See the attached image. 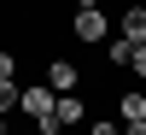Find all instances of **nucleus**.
I'll use <instances>...</instances> for the list:
<instances>
[{"mask_svg":"<svg viewBox=\"0 0 146 135\" xmlns=\"http://www.w3.org/2000/svg\"><path fill=\"white\" fill-rule=\"evenodd\" d=\"M70 35L82 47H100V41H111V24H105V12H76L70 18Z\"/></svg>","mask_w":146,"mask_h":135,"instance_id":"2","label":"nucleus"},{"mask_svg":"<svg viewBox=\"0 0 146 135\" xmlns=\"http://www.w3.org/2000/svg\"><path fill=\"white\" fill-rule=\"evenodd\" d=\"M129 71H135V77H146V47H135V65H129Z\"/></svg>","mask_w":146,"mask_h":135,"instance_id":"11","label":"nucleus"},{"mask_svg":"<svg viewBox=\"0 0 146 135\" xmlns=\"http://www.w3.org/2000/svg\"><path fill=\"white\" fill-rule=\"evenodd\" d=\"M117 35H123L129 47H146V6H140V0L123 12V18H117Z\"/></svg>","mask_w":146,"mask_h":135,"instance_id":"4","label":"nucleus"},{"mask_svg":"<svg viewBox=\"0 0 146 135\" xmlns=\"http://www.w3.org/2000/svg\"><path fill=\"white\" fill-rule=\"evenodd\" d=\"M117 112H123V124H146V94H123Z\"/></svg>","mask_w":146,"mask_h":135,"instance_id":"6","label":"nucleus"},{"mask_svg":"<svg viewBox=\"0 0 146 135\" xmlns=\"http://www.w3.org/2000/svg\"><path fill=\"white\" fill-rule=\"evenodd\" d=\"M105 59H111V65H135V47H129L123 35H111V41H105Z\"/></svg>","mask_w":146,"mask_h":135,"instance_id":"7","label":"nucleus"},{"mask_svg":"<svg viewBox=\"0 0 146 135\" xmlns=\"http://www.w3.org/2000/svg\"><path fill=\"white\" fill-rule=\"evenodd\" d=\"M123 135H146V124H129V129H123Z\"/></svg>","mask_w":146,"mask_h":135,"instance_id":"13","label":"nucleus"},{"mask_svg":"<svg viewBox=\"0 0 146 135\" xmlns=\"http://www.w3.org/2000/svg\"><path fill=\"white\" fill-rule=\"evenodd\" d=\"M0 135H6V118H0Z\"/></svg>","mask_w":146,"mask_h":135,"instance_id":"14","label":"nucleus"},{"mask_svg":"<svg viewBox=\"0 0 146 135\" xmlns=\"http://www.w3.org/2000/svg\"><path fill=\"white\" fill-rule=\"evenodd\" d=\"M70 124H88V106H82V94H58V129Z\"/></svg>","mask_w":146,"mask_h":135,"instance_id":"5","label":"nucleus"},{"mask_svg":"<svg viewBox=\"0 0 146 135\" xmlns=\"http://www.w3.org/2000/svg\"><path fill=\"white\" fill-rule=\"evenodd\" d=\"M12 106H23V88H18L12 77H0V118H6Z\"/></svg>","mask_w":146,"mask_h":135,"instance_id":"8","label":"nucleus"},{"mask_svg":"<svg viewBox=\"0 0 146 135\" xmlns=\"http://www.w3.org/2000/svg\"><path fill=\"white\" fill-rule=\"evenodd\" d=\"M12 71H18V53H6V47H0V77H12Z\"/></svg>","mask_w":146,"mask_h":135,"instance_id":"9","label":"nucleus"},{"mask_svg":"<svg viewBox=\"0 0 146 135\" xmlns=\"http://www.w3.org/2000/svg\"><path fill=\"white\" fill-rule=\"evenodd\" d=\"M88 135H117V124H105V118H94V129Z\"/></svg>","mask_w":146,"mask_h":135,"instance_id":"10","label":"nucleus"},{"mask_svg":"<svg viewBox=\"0 0 146 135\" xmlns=\"http://www.w3.org/2000/svg\"><path fill=\"white\" fill-rule=\"evenodd\" d=\"M47 88L53 94H76L82 88V71L70 65V59H47Z\"/></svg>","mask_w":146,"mask_h":135,"instance_id":"3","label":"nucleus"},{"mask_svg":"<svg viewBox=\"0 0 146 135\" xmlns=\"http://www.w3.org/2000/svg\"><path fill=\"white\" fill-rule=\"evenodd\" d=\"M18 112L29 118V124L41 129V135H53V129H58V94L47 88V82H29V88H23V106H18Z\"/></svg>","mask_w":146,"mask_h":135,"instance_id":"1","label":"nucleus"},{"mask_svg":"<svg viewBox=\"0 0 146 135\" xmlns=\"http://www.w3.org/2000/svg\"><path fill=\"white\" fill-rule=\"evenodd\" d=\"M76 12H100V0H76Z\"/></svg>","mask_w":146,"mask_h":135,"instance_id":"12","label":"nucleus"}]
</instances>
